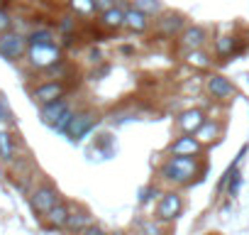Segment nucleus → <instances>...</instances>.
<instances>
[{"label":"nucleus","instance_id":"20","mask_svg":"<svg viewBox=\"0 0 249 235\" xmlns=\"http://www.w3.org/2000/svg\"><path fill=\"white\" fill-rule=\"evenodd\" d=\"M237 52H239L237 37H232V35H220V37L215 39V54H217L220 59H230V57L237 54Z\"/></svg>","mask_w":249,"mask_h":235},{"label":"nucleus","instance_id":"23","mask_svg":"<svg viewBox=\"0 0 249 235\" xmlns=\"http://www.w3.org/2000/svg\"><path fill=\"white\" fill-rule=\"evenodd\" d=\"M15 152H18L15 137H13L10 133H0V159L13 162V159H15Z\"/></svg>","mask_w":249,"mask_h":235},{"label":"nucleus","instance_id":"17","mask_svg":"<svg viewBox=\"0 0 249 235\" xmlns=\"http://www.w3.org/2000/svg\"><path fill=\"white\" fill-rule=\"evenodd\" d=\"M124 27H127L132 35H142V32L149 30V18L132 5L130 10H124Z\"/></svg>","mask_w":249,"mask_h":235},{"label":"nucleus","instance_id":"34","mask_svg":"<svg viewBox=\"0 0 249 235\" xmlns=\"http://www.w3.org/2000/svg\"><path fill=\"white\" fill-rule=\"evenodd\" d=\"M137 235H142V233H137Z\"/></svg>","mask_w":249,"mask_h":235},{"label":"nucleus","instance_id":"2","mask_svg":"<svg viewBox=\"0 0 249 235\" xmlns=\"http://www.w3.org/2000/svg\"><path fill=\"white\" fill-rule=\"evenodd\" d=\"M183 211H186V198H183V194L178 191V189H166L164 194H161V198L157 201V206H154V218L159 220V223H164V225H174L181 215H183Z\"/></svg>","mask_w":249,"mask_h":235},{"label":"nucleus","instance_id":"24","mask_svg":"<svg viewBox=\"0 0 249 235\" xmlns=\"http://www.w3.org/2000/svg\"><path fill=\"white\" fill-rule=\"evenodd\" d=\"M186 64H188L191 69H208V66L213 64V59H210L208 52L193 49V52H186Z\"/></svg>","mask_w":249,"mask_h":235},{"label":"nucleus","instance_id":"6","mask_svg":"<svg viewBox=\"0 0 249 235\" xmlns=\"http://www.w3.org/2000/svg\"><path fill=\"white\" fill-rule=\"evenodd\" d=\"M174 123H176L178 135H196V133L208 123V115H205L203 108H186V110H181V113L176 115Z\"/></svg>","mask_w":249,"mask_h":235},{"label":"nucleus","instance_id":"7","mask_svg":"<svg viewBox=\"0 0 249 235\" xmlns=\"http://www.w3.org/2000/svg\"><path fill=\"white\" fill-rule=\"evenodd\" d=\"M59 201H61V196H59V191H56L52 184H42V186H37V189L30 194V206H32V211L39 213V215H47Z\"/></svg>","mask_w":249,"mask_h":235},{"label":"nucleus","instance_id":"12","mask_svg":"<svg viewBox=\"0 0 249 235\" xmlns=\"http://www.w3.org/2000/svg\"><path fill=\"white\" fill-rule=\"evenodd\" d=\"M205 42H208V32H205V27H200V25H188V27L181 32V37H178V44H181L186 52L203 49Z\"/></svg>","mask_w":249,"mask_h":235},{"label":"nucleus","instance_id":"22","mask_svg":"<svg viewBox=\"0 0 249 235\" xmlns=\"http://www.w3.org/2000/svg\"><path fill=\"white\" fill-rule=\"evenodd\" d=\"M137 228H140V233H142V235H169V225L159 223L154 215L142 218V220L137 223Z\"/></svg>","mask_w":249,"mask_h":235},{"label":"nucleus","instance_id":"4","mask_svg":"<svg viewBox=\"0 0 249 235\" xmlns=\"http://www.w3.org/2000/svg\"><path fill=\"white\" fill-rule=\"evenodd\" d=\"M27 57L35 69H54L56 64H61V49L56 42L54 44H30Z\"/></svg>","mask_w":249,"mask_h":235},{"label":"nucleus","instance_id":"31","mask_svg":"<svg viewBox=\"0 0 249 235\" xmlns=\"http://www.w3.org/2000/svg\"><path fill=\"white\" fill-rule=\"evenodd\" d=\"M83 235H112V233H110V230H105L103 225H98V223H95V225H90V228H88Z\"/></svg>","mask_w":249,"mask_h":235},{"label":"nucleus","instance_id":"15","mask_svg":"<svg viewBox=\"0 0 249 235\" xmlns=\"http://www.w3.org/2000/svg\"><path fill=\"white\" fill-rule=\"evenodd\" d=\"M222 135H225V123H222V120H215V118H213V120L208 118V123L196 133V137H198L205 147H210V145L220 142V140H222Z\"/></svg>","mask_w":249,"mask_h":235},{"label":"nucleus","instance_id":"28","mask_svg":"<svg viewBox=\"0 0 249 235\" xmlns=\"http://www.w3.org/2000/svg\"><path fill=\"white\" fill-rule=\"evenodd\" d=\"M73 115H76V108H71V110H66L64 115H61V120L54 125V130L56 133H61V135H66L69 133V128H71V120H73Z\"/></svg>","mask_w":249,"mask_h":235},{"label":"nucleus","instance_id":"21","mask_svg":"<svg viewBox=\"0 0 249 235\" xmlns=\"http://www.w3.org/2000/svg\"><path fill=\"white\" fill-rule=\"evenodd\" d=\"M161 186L154 181V184H147V186H142L140 191H137V203L140 206H149V203H157L159 198H161Z\"/></svg>","mask_w":249,"mask_h":235},{"label":"nucleus","instance_id":"14","mask_svg":"<svg viewBox=\"0 0 249 235\" xmlns=\"http://www.w3.org/2000/svg\"><path fill=\"white\" fill-rule=\"evenodd\" d=\"M71 108H73V105H71L69 98H59V100H54V103H49V105H42V123L49 125V128H54V125L61 120V115H64L66 110H71Z\"/></svg>","mask_w":249,"mask_h":235},{"label":"nucleus","instance_id":"33","mask_svg":"<svg viewBox=\"0 0 249 235\" xmlns=\"http://www.w3.org/2000/svg\"><path fill=\"white\" fill-rule=\"evenodd\" d=\"M71 27H73V22H71V18H64V20H61V30H64V32H69Z\"/></svg>","mask_w":249,"mask_h":235},{"label":"nucleus","instance_id":"11","mask_svg":"<svg viewBox=\"0 0 249 235\" xmlns=\"http://www.w3.org/2000/svg\"><path fill=\"white\" fill-rule=\"evenodd\" d=\"M66 91L69 88H66L64 81H47V83H42V86H37L32 91V98L39 105H49V103H54L59 98H66Z\"/></svg>","mask_w":249,"mask_h":235},{"label":"nucleus","instance_id":"10","mask_svg":"<svg viewBox=\"0 0 249 235\" xmlns=\"http://www.w3.org/2000/svg\"><path fill=\"white\" fill-rule=\"evenodd\" d=\"M186 18L181 13H161L159 20H157V32L166 39H174V37H181V32L186 30Z\"/></svg>","mask_w":249,"mask_h":235},{"label":"nucleus","instance_id":"9","mask_svg":"<svg viewBox=\"0 0 249 235\" xmlns=\"http://www.w3.org/2000/svg\"><path fill=\"white\" fill-rule=\"evenodd\" d=\"M30 49V42L22 37V35H15V32H5L0 35V57H5L10 61L25 57V52Z\"/></svg>","mask_w":249,"mask_h":235},{"label":"nucleus","instance_id":"26","mask_svg":"<svg viewBox=\"0 0 249 235\" xmlns=\"http://www.w3.org/2000/svg\"><path fill=\"white\" fill-rule=\"evenodd\" d=\"M69 5H71V10L76 15H83V18L95 13V3H93V0H69Z\"/></svg>","mask_w":249,"mask_h":235},{"label":"nucleus","instance_id":"19","mask_svg":"<svg viewBox=\"0 0 249 235\" xmlns=\"http://www.w3.org/2000/svg\"><path fill=\"white\" fill-rule=\"evenodd\" d=\"M100 25H103L105 30H112V32L122 30V27H124V10L115 5L112 10H107V13L100 15Z\"/></svg>","mask_w":249,"mask_h":235},{"label":"nucleus","instance_id":"18","mask_svg":"<svg viewBox=\"0 0 249 235\" xmlns=\"http://www.w3.org/2000/svg\"><path fill=\"white\" fill-rule=\"evenodd\" d=\"M93 152H95L100 159H112V157L117 155V140H115L110 133H103V135L95 137V142H93Z\"/></svg>","mask_w":249,"mask_h":235},{"label":"nucleus","instance_id":"27","mask_svg":"<svg viewBox=\"0 0 249 235\" xmlns=\"http://www.w3.org/2000/svg\"><path fill=\"white\" fill-rule=\"evenodd\" d=\"M30 44H54V37L49 30H35L30 37H27Z\"/></svg>","mask_w":249,"mask_h":235},{"label":"nucleus","instance_id":"29","mask_svg":"<svg viewBox=\"0 0 249 235\" xmlns=\"http://www.w3.org/2000/svg\"><path fill=\"white\" fill-rule=\"evenodd\" d=\"M93 3H95V13H100V15L115 8V0H93Z\"/></svg>","mask_w":249,"mask_h":235},{"label":"nucleus","instance_id":"16","mask_svg":"<svg viewBox=\"0 0 249 235\" xmlns=\"http://www.w3.org/2000/svg\"><path fill=\"white\" fill-rule=\"evenodd\" d=\"M71 211H73L71 203L59 201V203H56L44 218H47V223H49L54 230H66V223H69V218H71Z\"/></svg>","mask_w":249,"mask_h":235},{"label":"nucleus","instance_id":"1","mask_svg":"<svg viewBox=\"0 0 249 235\" xmlns=\"http://www.w3.org/2000/svg\"><path fill=\"white\" fill-rule=\"evenodd\" d=\"M208 172L205 159L200 157H169L157 167V184L169 186V189H183V186H193L196 179Z\"/></svg>","mask_w":249,"mask_h":235},{"label":"nucleus","instance_id":"30","mask_svg":"<svg viewBox=\"0 0 249 235\" xmlns=\"http://www.w3.org/2000/svg\"><path fill=\"white\" fill-rule=\"evenodd\" d=\"M10 15L5 13V10H0V35H5V32H10Z\"/></svg>","mask_w":249,"mask_h":235},{"label":"nucleus","instance_id":"5","mask_svg":"<svg viewBox=\"0 0 249 235\" xmlns=\"http://www.w3.org/2000/svg\"><path fill=\"white\" fill-rule=\"evenodd\" d=\"M205 150L208 147L196 135H178L169 142L166 155L169 157H200V159H205Z\"/></svg>","mask_w":249,"mask_h":235},{"label":"nucleus","instance_id":"3","mask_svg":"<svg viewBox=\"0 0 249 235\" xmlns=\"http://www.w3.org/2000/svg\"><path fill=\"white\" fill-rule=\"evenodd\" d=\"M103 123V115L98 113V110H93V108H83V110H76V115H73V120H71V128H69V133H66V137L71 140V142H83L98 125Z\"/></svg>","mask_w":249,"mask_h":235},{"label":"nucleus","instance_id":"25","mask_svg":"<svg viewBox=\"0 0 249 235\" xmlns=\"http://www.w3.org/2000/svg\"><path fill=\"white\" fill-rule=\"evenodd\" d=\"M135 8H137L140 13H144L147 18L161 15V0H135Z\"/></svg>","mask_w":249,"mask_h":235},{"label":"nucleus","instance_id":"8","mask_svg":"<svg viewBox=\"0 0 249 235\" xmlns=\"http://www.w3.org/2000/svg\"><path fill=\"white\" fill-rule=\"evenodd\" d=\"M205 91L213 96V100H220V103L232 100L234 93H237L234 83H232L227 76H222V74H210V76L205 78Z\"/></svg>","mask_w":249,"mask_h":235},{"label":"nucleus","instance_id":"13","mask_svg":"<svg viewBox=\"0 0 249 235\" xmlns=\"http://www.w3.org/2000/svg\"><path fill=\"white\" fill-rule=\"evenodd\" d=\"M90 225H95L90 211H86V208H81V206H73L71 218H69V223H66V230H69L71 235H83Z\"/></svg>","mask_w":249,"mask_h":235},{"label":"nucleus","instance_id":"32","mask_svg":"<svg viewBox=\"0 0 249 235\" xmlns=\"http://www.w3.org/2000/svg\"><path fill=\"white\" fill-rule=\"evenodd\" d=\"M5 120H10V110H8L5 100L0 98V123H5Z\"/></svg>","mask_w":249,"mask_h":235}]
</instances>
